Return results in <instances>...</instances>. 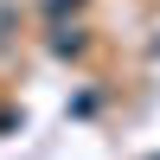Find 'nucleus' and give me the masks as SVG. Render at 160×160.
I'll return each mask as SVG.
<instances>
[{
  "instance_id": "f257e3e1",
  "label": "nucleus",
  "mask_w": 160,
  "mask_h": 160,
  "mask_svg": "<svg viewBox=\"0 0 160 160\" xmlns=\"http://www.w3.org/2000/svg\"><path fill=\"white\" fill-rule=\"evenodd\" d=\"M154 160H160V154H154Z\"/></svg>"
}]
</instances>
